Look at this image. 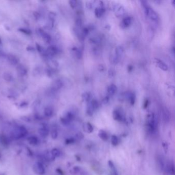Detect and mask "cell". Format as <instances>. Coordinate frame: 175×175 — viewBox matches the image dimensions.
Listing matches in <instances>:
<instances>
[{
	"label": "cell",
	"instance_id": "6da1fadb",
	"mask_svg": "<svg viewBox=\"0 0 175 175\" xmlns=\"http://www.w3.org/2000/svg\"><path fill=\"white\" fill-rule=\"evenodd\" d=\"M146 126H147L148 132L151 134H154L157 130V128H158L157 120L155 115L153 113H151L147 115Z\"/></svg>",
	"mask_w": 175,
	"mask_h": 175
},
{
	"label": "cell",
	"instance_id": "7a4b0ae2",
	"mask_svg": "<svg viewBox=\"0 0 175 175\" xmlns=\"http://www.w3.org/2000/svg\"><path fill=\"white\" fill-rule=\"evenodd\" d=\"M141 3L143 7L144 8V13L146 16L149 17V19L152 20H157L158 18V15H157V13L149 6L147 1H141Z\"/></svg>",
	"mask_w": 175,
	"mask_h": 175
},
{
	"label": "cell",
	"instance_id": "3957f363",
	"mask_svg": "<svg viewBox=\"0 0 175 175\" xmlns=\"http://www.w3.org/2000/svg\"><path fill=\"white\" fill-rule=\"evenodd\" d=\"M27 134V130L24 126H18L14 129L12 136L15 139H20Z\"/></svg>",
	"mask_w": 175,
	"mask_h": 175
},
{
	"label": "cell",
	"instance_id": "277c9868",
	"mask_svg": "<svg viewBox=\"0 0 175 175\" xmlns=\"http://www.w3.org/2000/svg\"><path fill=\"white\" fill-rule=\"evenodd\" d=\"M34 171L38 175H42L45 173V168L41 162H36L34 165Z\"/></svg>",
	"mask_w": 175,
	"mask_h": 175
},
{
	"label": "cell",
	"instance_id": "5b68a950",
	"mask_svg": "<svg viewBox=\"0 0 175 175\" xmlns=\"http://www.w3.org/2000/svg\"><path fill=\"white\" fill-rule=\"evenodd\" d=\"M113 10L115 12L116 16L118 17H121L125 13V9L123 6L120 4H115L113 5Z\"/></svg>",
	"mask_w": 175,
	"mask_h": 175
},
{
	"label": "cell",
	"instance_id": "8992f818",
	"mask_svg": "<svg viewBox=\"0 0 175 175\" xmlns=\"http://www.w3.org/2000/svg\"><path fill=\"white\" fill-rule=\"evenodd\" d=\"M39 32L40 34L41 35V37L43 38V40L46 43H50V41L51 40V38L50 35H49L48 33L46 32L44 30H43L41 28H40L39 29Z\"/></svg>",
	"mask_w": 175,
	"mask_h": 175
},
{
	"label": "cell",
	"instance_id": "52a82bcc",
	"mask_svg": "<svg viewBox=\"0 0 175 175\" xmlns=\"http://www.w3.org/2000/svg\"><path fill=\"white\" fill-rule=\"evenodd\" d=\"M46 52L47 56L52 57L58 54V49L54 46H50L47 48V50H46Z\"/></svg>",
	"mask_w": 175,
	"mask_h": 175
},
{
	"label": "cell",
	"instance_id": "ba28073f",
	"mask_svg": "<svg viewBox=\"0 0 175 175\" xmlns=\"http://www.w3.org/2000/svg\"><path fill=\"white\" fill-rule=\"evenodd\" d=\"M112 117L114 120L117 121H122L123 120V115L122 113L118 110H115L112 112Z\"/></svg>",
	"mask_w": 175,
	"mask_h": 175
},
{
	"label": "cell",
	"instance_id": "9c48e42d",
	"mask_svg": "<svg viewBox=\"0 0 175 175\" xmlns=\"http://www.w3.org/2000/svg\"><path fill=\"white\" fill-rule=\"evenodd\" d=\"M132 22V19L130 17H128L123 19L120 24L121 28H125L130 26Z\"/></svg>",
	"mask_w": 175,
	"mask_h": 175
},
{
	"label": "cell",
	"instance_id": "30bf717a",
	"mask_svg": "<svg viewBox=\"0 0 175 175\" xmlns=\"http://www.w3.org/2000/svg\"><path fill=\"white\" fill-rule=\"evenodd\" d=\"M164 169L165 171L171 175H174L175 174V168L173 163L171 162L168 163V164L165 165Z\"/></svg>",
	"mask_w": 175,
	"mask_h": 175
},
{
	"label": "cell",
	"instance_id": "8fae6325",
	"mask_svg": "<svg viewBox=\"0 0 175 175\" xmlns=\"http://www.w3.org/2000/svg\"><path fill=\"white\" fill-rule=\"evenodd\" d=\"M17 71L21 76H24L27 74V70L24 65L20 64L17 66Z\"/></svg>",
	"mask_w": 175,
	"mask_h": 175
},
{
	"label": "cell",
	"instance_id": "7c38bea8",
	"mask_svg": "<svg viewBox=\"0 0 175 175\" xmlns=\"http://www.w3.org/2000/svg\"><path fill=\"white\" fill-rule=\"evenodd\" d=\"M63 85L64 82H63V81L59 79V80H56L54 82V83L52 84V88L55 90H58L61 89Z\"/></svg>",
	"mask_w": 175,
	"mask_h": 175
},
{
	"label": "cell",
	"instance_id": "4fadbf2b",
	"mask_svg": "<svg viewBox=\"0 0 175 175\" xmlns=\"http://www.w3.org/2000/svg\"><path fill=\"white\" fill-rule=\"evenodd\" d=\"M7 59L10 63L12 65H16L19 61V59L17 57L12 54H9L7 57Z\"/></svg>",
	"mask_w": 175,
	"mask_h": 175
},
{
	"label": "cell",
	"instance_id": "5bb4252c",
	"mask_svg": "<svg viewBox=\"0 0 175 175\" xmlns=\"http://www.w3.org/2000/svg\"><path fill=\"white\" fill-rule=\"evenodd\" d=\"M83 129L84 132H85L87 133H91L93 130V125L88 122L84 123V125L83 126Z\"/></svg>",
	"mask_w": 175,
	"mask_h": 175
},
{
	"label": "cell",
	"instance_id": "9a60e30c",
	"mask_svg": "<svg viewBox=\"0 0 175 175\" xmlns=\"http://www.w3.org/2000/svg\"><path fill=\"white\" fill-rule=\"evenodd\" d=\"M156 62L157 64V65L160 69H162L163 71H166L168 70V65H166L165 63H164L163 62H162V61L158 59H156Z\"/></svg>",
	"mask_w": 175,
	"mask_h": 175
},
{
	"label": "cell",
	"instance_id": "2e32d148",
	"mask_svg": "<svg viewBox=\"0 0 175 175\" xmlns=\"http://www.w3.org/2000/svg\"><path fill=\"white\" fill-rule=\"evenodd\" d=\"M105 11V10L104 7H98L96 8L95 10L96 17L97 18H100L104 13Z\"/></svg>",
	"mask_w": 175,
	"mask_h": 175
},
{
	"label": "cell",
	"instance_id": "e0dca14e",
	"mask_svg": "<svg viewBox=\"0 0 175 175\" xmlns=\"http://www.w3.org/2000/svg\"><path fill=\"white\" fill-rule=\"evenodd\" d=\"M117 90V88L115 84L110 85L107 89L108 95H110V96L114 95L116 93Z\"/></svg>",
	"mask_w": 175,
	"mask_h": 175
},
{
	"label": "cell",
	"instance_id": "ac0fdd59",
	"mask_svg": "<svg viewBox=\"0 0 175 175\" xmlns=\"http://www.w3.org/2000/svg\"><path fill=\"white\" fill-rule=\"evenodd\" d=\"M99 137L102 139V140L106 141L108 140V136L107 134L106 133V132H105L104 130H100L99 132V134H98Z\"/></svg>",
	"mask_w": 175,
	"mask_h": 175
},
{
	"label": "cell",
	"instance_id": "d6986e66",
	"mask_svg": "<svg viewBox=\"0 0 175 175\" xmlns=\"http://www.w3.org/2000/svg\"><path fill=\"white\" fill-rule=\"evenodd\" d=\"M53 113H54V110L51 107L47 106L46 107H45L44 109V114L45 116H46L47 117H50L52 116Z\"/></svg>",
	"mask_w": 175,
	"mask_h": 175
},
{
	"label": "cell",
	"instance_id": "ffe728a7",
	"mask_svg": "<svg viewBox=\"0 0 175 175\" xmlns=\"http://www.w3.org/2000/svg\"><path fill=\"white\" fill-rule=\"evenodd\" d=\"M73 51L75 52V55L76 56V58L80 59L82 58V56H83V54H82V50H81L80 49H78L76 47H74L72 49Z\"/></svg>",
	"mask_w": 175,
	"mask_h": 175
},
{
	"label": "cell",
	"instance_id": "44dd1931",
	"mask_svg": "<svg viewBox=\"0 0 175 175\" xmlns=\"http://www.w3.org/2000/svg\"><path fill=\"white\" fill-rule=\"evenodd\" d=\"M49 67H50V69H52V70H55L58 68L59 64L56 61L50 60L49 62Z\"/></svg>",
	"mask_w": 175,
	"mask_h": 175
},
{
	"label": "cell",
	"instance_id": "7402d4cb",
	"mask_svg": "<svg viewBox=\"0 0 175 175\" xmlns=\"http://www.w3.org/2000/svg\"><path fill=\"white\" fill-rule=\"evenodd\" d=\"M39 132L41 136L44 137H47L49 134V130L48 129H46V127H42L41 129H39Z\"/></svg>",
	"mask_w": 175,
	"mask_h": 175
},
{
	"label": "cell",
	"instance_id": "603a6c76",
	"mask_svg": "<svg viewBox=\"0 0 175 175\" xmlns=\"http://www.w3.org/2000/svg\"><path fill=\"white\" fill-rule=\"evenodd\" d=\"M123 52H124V49L123 47L119 46L116 47L115 50V55L117 56L119 58L123 54Z\"/></svg>",
	"mask_w": 175,
	"mask_h": 175
},
{
	"label": "cell",
	"instance_id": "cb8c5ba5",
	"mask_svg": "<svg viewBox=\"0 0 175 175\" xmlns=\"http://www.w3.org/2000/svg\"><path fill=\"white\" fill-rule=\"evenodd\" d=\"M27 141L30 144H32V145H35L38 143V138L36 137H35V136L29 137L27 139Z\"/></svg>",
	"mask_w": 175,
	"mask_h": 175
},
{
	"label": "cell",
	"instance_id": "d4e9b609",
	"mask_svg": "<svg viewBox=\"0 0 175 175\" xmlns=\"http://www.w3.org/2000/svg\"><path fill=\"white\" fill-rule=\"evenodd\" d=\"M3 78L7 82H11L13 80V76L9 73H4Z\"/></svg>",
	"mask_w": 175,
	"mask_h": 175
},
{
	"label": "cell",
	"instance_id": "484cf974",
	"mask_svg": "<svg viewBox=\"0 0 175 175\" xmlns=\"http://www.w3.org/2000/svg\"><path fill=\"white\" fill-rule=\"evenodd\" d=\"M82 99L86 102H88L90 101L91 98V95L88 92H85L82 94Z\"/></svg>",
	"mask_w": 175,
	"mask_h": 175
},
{
	"label": "cell",
	"instance_id": "4316f807",
	"mask_svg": "<svg viewBox=\"0 0 175 175\" xmlns=\"http://www.w3.org/2000/svg\"><path fill=\"white\" fill-rule=\"evenodd\" d=\"M163 114V118H164V121L166 122L170 121V114H169V112L168 111V110H166V109L164 110Z\"/></svg>",
	"mask_w": 175,
	"mask_h": 175
},
{
	"label": "cell",
	"instance_id": "83f0119b",
	"mask_svg": "<svg viewBox=\"0 0 175 175\" xmlns=\"http://www.w3.org/2000/svg\"><path fill=\"white\" fill-rule=\"evenodd\" d=\"M89 104L91 106V107L93 108V110H97V108H98V107H99L98 103V102L96 100H93L91 101L90 102Z\"/></svg>",
	"mask_w": 175,
	"mask_h": 175
},
{
	"label": "cell",
	"instance_id": "f1b7e54d",
	"mask_svg": "<svg viewBox=\"0 0 175 175\" xmlns=\"http://www.w3.org/2000/svg\"><path fill=\"white\" fill-rule=\"evenodd\" d=\"M111 142H112V145L113 146H117L119 143V140L117 137L115 135L112 136V138H111Z\"/></svg>",
	"mask_w": 175,
	"mask_h": 175
},
{
	"label": "cell",
	"instance_id": "f546056e",
	"mask_svg": "<svg viewBox=\"0 0 175 175\" xmlns=\"http://www.w3.org/2000/svg\"><path fill=\"white\" fill-rule=\"evenodd\" d=\"M51 154L52 155V156L54 157V158H56V157H58L60 156L61 153H60V151L59 149H53L51 151Z\"/></svg>",
	"mask_w": 175,
	"mask_h": 175
},
{
	"label": "cell",
	"instance_id": "4dcf8cb0",
	"mask_svg": "<svg viewBox=\"0 0 175 175\" xmlns=\"http://www.w3.org/2000/svg\"><path fill=\"white\" fill-rule=\"evenodd\" d=\"M0 142L4 145H7L8 144V139L4 135H0Z\"/></svg>",
	"mask_w": 175,
	"mask_h": 175
},
{
	"label": "cell",
	"instance_id": "1f68e13d",
	"mask_svg": "<svg viewBox=\"0 0 175 175\" xmlns=\"http://www.w3.org/2000/svg\"><path fill=\"white\" fill-rule=\"evenodd\" d=\"M119 58L117 56H116L115 55L111 56L110 57V62L114 64H117L119 61Z\"/></svg>",
	"mask_w": 175,
	"mask_h": 175
},
{
	"label": "cell",
	"instance_id": "d6a6232c",
	"mask_svg": "<svg viewBox=\"0 0 175 175\" xmlns=\"http://www.w3.org/2000/svg\"><path fill=\"white\" fill-rule=\"evenodd\" d=\"M80 171H81L80 168L78 166H76V167H74L72 170H71V173L72 175H76V174L79 173Z\"/></svg>",
	"mask_w": 175,
	"mask_h": 175
},
{
	"label": "cell",
	"instance_id": "836d02e7",
	"mask_svg": "<svg viewBox=\"0 0 175 175\" xmlns=\"http://www.w3.org/2000/svg\"><path fill=\"white\" fill-rule=\"evenodd\" d=\"M19 32H22L23 34H26V35H30L32 34V32L30 29H29L28 28H20L18 29Z\"/></svg>",
	"mask_w": 175,
	"mask_h": 175
},
{
	"label": "cell",
	"instance_id": "e575fe53",
	"mask_svg": "<svg viewBox=\"0 0 175 175\" xmlns=\"http://www.w3.org/2000/svg\"><path fill=\"white\" fill-rule=\"evenodd\" d=\"M115 71L114 70V69H112V68H110V69H109L108 71V76L110 77V78H112V77H114L115 76Z\"/></svg>",
	"mask_w": 175,
	"mask_h": 175
},
{
	"label": "cell",
	"instance_id": "d590c367",
	"mask_svg": "<svg viewBox=\"0 0 175 175\" xmlns=\"http://www.w3.org/2000/svg\"><path fill=\"white\" fill-rule=\"evenodd\" d=\"M83 138H84V135L82 134V132H79L75 136V138L76 140H82V139H83Z\"/></svg>",
	"mask_w": 175,
	"mask_h": 175
},
{
	"label": "cell",
	"instance_id": "8d00e7d4",
	"mask_svg": "<svg viewBox=\"0 0 175 175\" xmlns=\"http://www.w3.org/2000/svg\"><path fill=\"white\" fill-rule=\"evenodd\" d=\"M76 25L78 28H80L81 27L82 25V21L81 19H77L76 20Z\"/></svg>",
	"mask_w": 175,
	"mask_h": 175
},
{
	"label": "cell",
	"instance_id": "74e56055",
	"mask_svg": "<svg viewBox=\"0 0 175 175\" xmlns=\"http://www.w3.org/2000/svg\"><path fill=\"white\" fill-rule=\"evenodd\" d=\"M69 3L71 7L73 9H74L77 5V1H75V0H71V1H69Z\"/></svg>",
	"mask_w": 175,
	"mask_h": 175
},
{
	"label": "cell",
	"instance_id": "f35d334b",
	"mask_svg": "<svg viewBox=\"0 0 175 175\" xmlns=\"http://www.w3.org/2000/svg\"><path fill=\"white\" fill-rule=\"evenodd\" d=\"M56 16V13L53 12H50L49 13V19L51 20V21H52V22L54 21Z\"/></svg>",
	"mask_w": 175,
	"mask_h": 175
},
{
	"label": "cell",
	"instance_id": "ab89813d",
	"mask_svg": "<svg viewBox=\"0 0 175 175\" xmlns=\"http://www.w3.org/2000/svg\"><path fill=\"white\" fill-rule=\"evenodd\" d=\"M58 134L57 131L53 130L51 132V137L53 139H56L58 137Z\"/></svg>",
	"mask_w": 175,
	"mask_h": 175
},
{
	"label": "cell",
	"instance_id": "60d3db41",
	"mask_svg": "<svg viewBox=\"0 0 175 175\" xmlns=\"http://www.w3.org/2000/svg\"><path fill=\"white\" fill-rule=\"evenodd\" d=\"M109 100H110V97H109V96H106L104 99H103V103L104 104H106L108 103V102H109Z\"/></svg>",
	"mask_w": 175,
	"mask_h": 175
},
{
	"label": "cell",
	"instance_id": "b9f144b4",
	"mask_svg": "<svg viewBox=\"0 0 175 175\" xmlns=\"http://www.w3.org/2000/svg\"><path fill=\"white\" fill-rule=\"evenodd\" d=\"M162 146H163V147L164 149L165 152L166 153L168 149V144H167V143L166 142H164L162 143Z\"/></svg>",
	"mask_w": 175,
	"mask_h": 175
},
{
	"label": "cell",
	"instance_id": "7bdbcfd3",
	"mask_svg": "<svg viewBox=\"0 0 175 175\" xmlns=\"http://www.w3.org/2000/svg\"><path fill=\"white\" fill-rule=\"evenodd\" d=\"M33 15H34V17L35 18V19H37V20H38V19H39L40 18V13L39 12H34V13H33Z\"/></svg>",
	"mask_w": 175,
	"mask_h": 175
},
{
	"label": "cell",
	"instance_id": "ee69618b",
	"mask_svg": "<svg viewBox=\"0 0 175 175\" xmlns=\"http://www.w3.org/2000/svg\"><path fill=\"white\" fill-rule=\"evenodd\" d=\"M74 142H75V139H73V138H71V139H67L66 141V143L67 144L72 143Z\"/></svg>",
	"mask_w": 175,
	"mask_h": 175
},
{
	"label": "cell",
	"instance_id": "f6af8a7d",
	"mask_svg": "<svg viewBox=\"0 0 175 175\" xmlns=\"http://www.w3.org/2000/svg\"><path fill=\"white\" fill-rule=\"evenodd\" d=\"M98 69L100 71L102 72L103 71H104V67L103 65H99L98 66Z\"/></svg>",
	"mask_w": 175,
	"mask_h": 175
},
{
	"label": "cell",
	"instance_id": "bcb514c9",
	"mask_svg": "<svg viewBox=\"0 0 175 175\" xmlns=\"http://www.w3.org/2000/svg\"><path fill=\"white\" fill-rule=\"evenodd\" d=\"M92 6H93V4H91L90 2H88L86 3V7L88 9H91V8H92Z\"/></svg>",
	"mask_w": 175,
	"mask_h": 175
},
{
	"label": "cell",
	"instance_id": "7dc6e473",
	"mask_svg": "<svg viewBox=\"0 0 175 175\" xmlns=\"http://www.w3.org/2000/svg\"><path fill=\"white\" fill-rule=\"evenodd\" d=\"M27 50H28V51H34L35 49L32 46L29 45L27 47Z\"/></svg>",
	"mask_w": 175,
	"mask_h": 175
},
{
	"label": "cell",
	"instance_id": "c3c4849f",
	"mask_svg": "<svg viewBox=\"0 0 175 175\" xmlns=\"http://www.w3.org/2000/svg\"><path fill=\"white\" fill-rule=\"evenodd\" d=\"M149 100L146 99V100H145V102H144V108H146L147 107V106H148V105H149Z\"/></svg>",
	"mask_w": 175,
	"mask_h": 175
},
{
	"label": "cell",
	"instance_id": "681fc988",
	"mask_svg": "<svg viewBox=\"0 0 175 175\" xmlns=\"http://www.w3.org/2000/svg\"><path fill=\"white\" fill-rule=\"evenodd\" d=\"M132 68H133V67L132 65H129V67H128V70H129V71H132Z\"/></svg>",
	"mask_w": 175,
	"mask_h": 175
},
{
	"label": "cell",
	"instance_id": "f907efd6",
	"mask_svg": "<svg viewBox=\"0 0 175 175\" xmlns=\"http://www.w3.org/2000/svg\"><path fill=\"white\" fill-rule=\"evenodd\" d=\"M81 175H88V174L87 173H86L85 171H81Z\"/></svg>",
	"mask_w": 175,
	"mask_h": 175
},
{
	"label": "cell",
	"instance_id": "816d5d0a",
	"mask_svg": "<svg viewBox=\"0 0 175 175\" xmlns=\"http://www.w3.org/2000/svg\"><path fill=\"white\" fill-rule=\"evenodd\" d=\"M171 2L173 3V5H175V1H173Z\"/></svg>",
	"mask_w": 175,
	"mask_h": 175
}]
</instances>
